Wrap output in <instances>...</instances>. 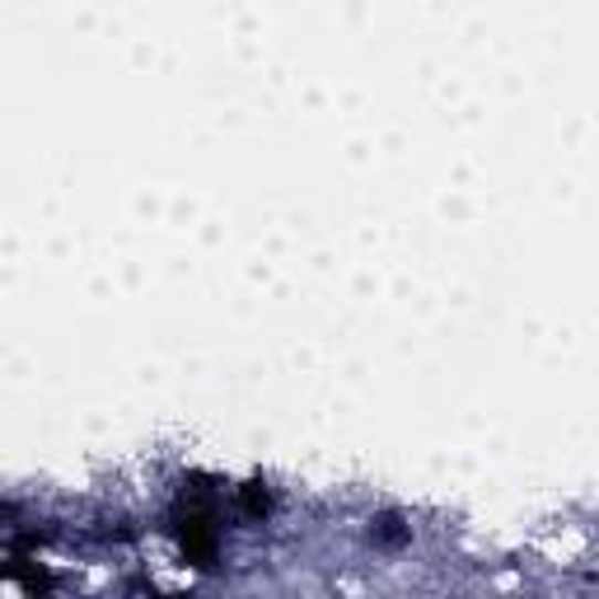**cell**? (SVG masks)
I'll list each match as a JSON object with an SVG mask.
<instances>
[{"instance_id": "5", "label": "cell", "mask_w": 599, "mask_h": 599, "mask_svg": "<svg viewBox=\"0 0 599 599\" xmlns=\"http://www.w3.org/2000/svg\"><path fill=\"white\" fill-rule=\"evenodd\" d=\"M48 529H14V538H10V553H19V557H29V553H38L48 544Z\"/></svg>"}, {"instance_id": "4", "label": "cell", "mask_w": 599, "mask_h": 599, "mask_svg": "<svg viewBox=\"0 0 599 599\" xmlns=\"http://www.w3.org/2000/svg\"><path fill=\"white\" fill-rule=\"evenodd\" d=\"M234 506H239V515L244 521H267L272 515V506H276V492H272V483L267 477H244V483L234 487Z\"/></svg>"}, {"instance_id": "6", "label": "cell", "mask_w": 599, "mask_h": 599, "mask_svg": "<svg viewBox=\"0 0 599 599\" xmlns=\"http://www.w3.org/2000/svg\"><path fill=\"white\" fill-rule=\"evenodd\" d=\"M104 538H136V529H127V521H117V525L104 529Z\"/></svg>"}, {"instance_id": "2", "label": "cell", "mask_w": 599, "mask_h": 599, "mask_svg": "<svg viewBox=\"0 0 599 599\" xmlns=\"http://www.w3.org/2000/svg\"><path fill=\"white\" fill-rule=\"evenodd\" d=\"M6 581H14L19 590H24V599H52V590H56L52 567H43L38 557H19V553H10Z\"/></svg>"}, {"instance_id": "3", "label": "cell", "mask_w": 599, "mask_h": 599, "mask_svg": "<svg viewBox=\"0 0 599 599\" xmlns=\"http://www.w3.org/2000/svg\"><path fill=\"white\" fill-rule=\"evenodd\" d=\"M366 534H370V544L385 548V553H398V548L412 544V525L403 521V511H375Z\"/></svg>"}, {"instance_id": "1", "label": "cell", "mask_w": 599, "mask_h": 599, "mask_svg": "<svg viewBox=\"0 0 599 599\" xmlns=\"http://www.w3.org/2000/svg\"><path fill=\"white\" fill-rule=\"evenodd\" d=\"M169 529L178 538V553H183L188 567H216L221 557V525H216V511L211 506H192V502H178L169 515Z\"/></svg>"}, {"instance_id": "7", "label": "cell", "mask_w": 599, "mask_h": 599, "mask_svg": "<svg viewBox=\"0 0 599 599\" xmlns=\"http://www.w3.org/2000/svg\"><path fill=\"white\" fill-rule=\"evenodd\" d=\"M146 590V599H192L188 590H174V595H165V590H155V586H141Z\"/></svg>"}]
</instances>
